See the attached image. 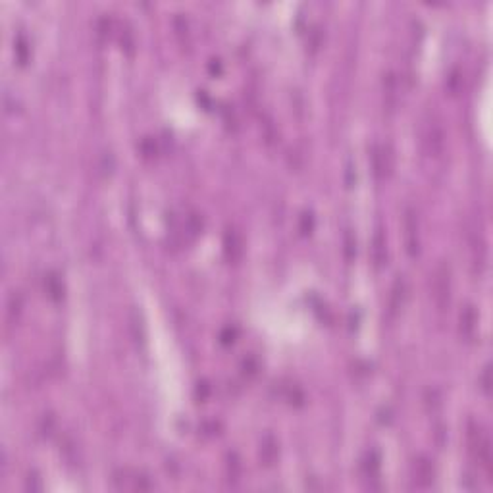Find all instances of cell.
Listing matches in <instances>:
<instances>
[{
    "instance_id": "1",
    "label": "cell",
    "mask_w": 493,
    "mask_h": 493,
    "mask_svg": "<svg viewBox=\"0 0 493 493\" xmlns=\"http://www.w3.org/2000/svg\"><path fill=\"white\" fill-rule=\"evenodd\" d=\"M372 166H374V174L378 179H384L385 175H389L393 168L391 148L387 145H376L372 150Z\"/></svg>"
},
{
    "instance_id": "2",
    "label": "cell",
    "mask_w": 493,
    "mask_h": 493,
    "mask_svg": "<svg viewBox=\"0 0 493 493\" xmlns=\"http://www.w3.org/2000/svg\"><path fill=\"white\" fill-rule=\"evenodd\" d=\"M405 237H407V251L411 256H416L420 253V241H418V222L416 214L409 208L405 212Z\"/></svg>"
},
{
    "instance_id": "3",
    "label": "cell",
    "mask_w": 493,
    "mask_h": 493,
    "mask_svg": "<svg viewBox=\"0 0 493 493\" xmlns=\"http://www.w3.org/2000/svg\"><path fill=\"white\" fill-rule=\"evenodd\" d=\"M434 289H436L438 304L439 306H445V304L449 302V266L439 264L438 272H436Z\"/></svg>"
},
{
    "instance_id": "4",
    "label": "cell",
    "mask_w": 493,
    "mask_h": 493,
    "mask_svg": "<svg viewBox=\"0 0 493 493\" xmlns=\"http://www.w3.org/2000/svg\"><path fill=\"white\" fill-rule=\"evenodd\" d=\"M372 256H374V264L380 268V266L385 264L387 260V249H385V235L384 229L378 228L376 229L374 241H372Z\"/></svg>"
},
{
    "instance_id": "5",
    "label": "cell",
    "mask_w": 493,
    "mask_h": 493,
    "mask_svg": "<svg viewBox=\"0 0 493 493\" xmlns=\"http://www.w3.org/2000/svg\"><path fill=\"white\" fill-rule=\"evenodd\" d=\"M224 246H226V255L229 260H237L241 253H243V246H241V237L235 229H228L226 237H224Z\"/></svg>"
},
{
    "instance_id": "6",
    "label": "cell",
    "mask_w": 493,
    "mask_h": 493,
    "mask_svg": "<svg viewBox=\"0 0 493 493\" xmlns=\"http://www.w3.org/2000/svg\"><path fill=\"white\" fill-rule=\"evenodd\" d=\"M45 289H46V293H48V297L54 299V301H60V299L64 297V283H62V280H60L56 274L46 275Z\"/></svg>"
},
{
    "instance_id": "7",
    "label": "cell",
    "mask_w": 493,
    "mask_h": 493,
    "mask_svg": "<svg viewBox=\"0 0 493 493\" xmlns=\"http://www.w3.org/2000/svg\"><path fill=\"white\" fill-rule=\"evenodd\" d=\"M260 458L264 460V465H274V460L278 458V443L272 436H266L262 445H260Z\"/></svg>"
},
{
    "instance_id": "8",
    "label": "cell",
    "mask_w": 493,
    "mask_h": 493,
    "mask_svg": "<svg viewBox=\"0 0 493 493\" xmlns=\"http://www.w3.org/2000/svg\"><path fill=\"white\" fill-rule=\"evenodd\" d=\"M414 480L418 482L420 485H428L434 478V470H432V465H429L426 458H420L416 465H414Z\"/></svg>"
},
{
    "instance_id": "9",
    "label": "cell",
    "mask_w": 493,
    "mask_h": 493,
    "mask_svg": "<svg viewBox=\"0 0 493 493\" xmlns=\"http://www.w3.org/2000/svg\"><path fill=\"white\" fill-rule=\"evenodd\" d=\"M405 295H407V282L403 275H397V282L393 285V293H391V306L393 309H399L405 301Z\"/></svg>"
},
{
    "instance_id": "10",
    "label": "cell",
    "mask_w": 493,
    "mask_h": 493,
    "mask_svg": "<svg viewBox=\"0 0 493 493\" xmlns=\"http://www.w3.org/2000/svg\"><path fill=\"white\" fill-rule=\"evenodd\" d=\"M460 329L465 335H472L474 331V311L470 306H466V311L460 314Z\"/></svg>"
},
{
    "instance_id": "11",
    "label": "cell",
    "mask_w": 493,
    "mask_h": 493,
    "mask_svg": "<svg viewBox=\"0 0 493 493\" xmlns=\"http://www.w3.org/2000/svg\"><path fill=\"white\" fill-rule=\"evenodd\" d=\"M14 52H16V56H18V62L19 64H25L29 60V45L27 41H25V37H18V41L14 43Z\"/></svg>"
},
{
    "instance_id": "12",
    "label": "cell",
    "mask_w": 493,
    "mask_h": 493,
    "mask_svg": "<svg viewBox=\"0 0 493 493\" xmlns=\"http://www.w3.org/2000/svg\"><path fill=\"white\" fill-rule=\"evenodd\" d=\"M19 312H21V297L14 293L8 299V316L12 320H16L19 316Z\"/></svg>"
},
{
    "instance_id": "13",
    "label": "cell",
    "mask_w": 493,
    "mask_h": 493,
    "mask_svg": "<svg viewBox=\"0 0 493 493\" xmlns=\"http://www.w3.org/2000/svg\"><path fill=\"white\" fill-rule=\"evenodd\" d=\"M235 335H237V329L231 328V326H228V328H224L222 331H220V339H222L224 345L233 343V341H235Z\"/></svg>"
},
{
    "instance_id": "14",
    "label": "cell",
    "mask_w": 493,
    "mask_h": 493,
    "mask_svg": "<svg viewBox=\"0 0 493 493\" xmlns=\"http://www.w3.org/2000/svg\"><path fill=\"white\" fill-rule=\"evenodd\" d=\"M228 470H229V476L233 478V480H237L239 476V470H241V463H239V458L235 457V455H229V460H228Z\"/></svg>"
},
{
    "instance_id": "15",
    "label": "cell",
    "mask_w": 493,
    "mask_h": 493,
    "mask_svg": "<svg viewBox=\"0 0 493 493\" xmlns=\"http://www.w3.org/2000/svg\"><path fill=\"white\" fill-rule=\"evenodd\" d=\"M256 370H258V362H256V358H253V356H246L245 360H243V372H245L246 376H255Z\"/></svg>"
},
{
    "instance_id": "16",
    "label": "cell",
    "mask_w": 493,
    "mask_h": 493,
    "mask_svg": "<svg viewBox=\"0 0 493 493\" xmlns=\"http://www.w3.org/2000/svg\"><path fill=\"white\" fill-rule=\"evenodd\" d=\"M345 253H347V258H353L356 255V241L353 237V233L345 235Z\"/></svg>"
},
{
    "instance_id": "17",
    "label": "cell",
    "mask_w": 493,
    "mask_h": 493,
    "mask_svg": "<svg viewBox=\"0 0 493 493\" xmlns=\"http://www.w3.org/2000/svg\"><path fill=\"white\" fill-rule=\"evenodd\" d=\"M141 150H143V155L145 156H152L156 150L155 146V141H150V139H145L143 143H141Z\"/></svg>"
},
{
    "instance_id": "18",
    "label": "cell",
    "mask_w": 493,
    "mask_h": 493,
    "mask_svg": "<svg viewBox=\"0 0 493 493\" xmlns=\"http://www.w3.org/2000/svg\"><path fill=\"white\" fill-rule=\"evenodd\" d=\"M312 226H314V218H312V214H304V216H302V231H304V233H311Z\"/></svg>"
},
{
    "instance_id": "19",
    "label": "cell",
    "mask_w": 493,
    "mask_h": 493,
    "mask_svg": "<svg viewBox=\"0 0 493 493\" xmlns=\"http://www.w3.org/2000/svg\"><path fill=\"white\" fill-rule=\"evenodd\" d=\"M197 395H199L201 399H204V397L208 395V387H206V384H199V389H197Z\"/></svg>"
},
{
    "instance_id": "20",
    "label": "cell",
    "mask_w": 493,
    "mask_h": 493,
    "mask_svg": "<svg viewBox=\"0 0 493 493\" xmlns=\"http://www.w3.org/2000/svg\"><path fill=\"white\" fill-rule=\"evenodd\" d=\"M27 485L31 487V489H35V487H41V482L37 480V476H33V478L29 476V478H27Z\"/></svg>"
}]
</instances>
